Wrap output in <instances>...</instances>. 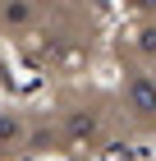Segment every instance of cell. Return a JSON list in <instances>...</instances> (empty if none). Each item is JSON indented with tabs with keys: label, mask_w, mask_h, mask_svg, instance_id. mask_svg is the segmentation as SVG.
<instances>
[{
	"label": "cell",
	"mask_w": 156,
	"mask_h": 161,
	"mask_svg": "<svg viewBox=\"0 0 156 161\" xmlns=\"http://www.w3.org/2000/svg\"><path fill=\"white\" fill-rule=\"evenodd\" d=\"M124 97H129V106L138 115H156V83L147 74H133L129 78V87H124Z\"/></svg>",
	"instance_id": "cell-1"
},
{
	"label": "cell",
	"mask_w": 156,
	"mask_h": 161,
	"mask_svg": "<svg viewBox=\"0 0 156 161\" xmlns=\"http://www.w3.org/2000/svg\"><path fill=\"white\" fill-rule=\"evenodd\" d=\"M28 19H32L28 5H5V23H28Z\"/></svg>",
	"instance_id": "cell-3"
},
{
	"label": "cell",
	"mask_w": 156,
	"mask_h": 161,
	"mask_svg": "<svg viewBox=\"0 0 156 161\" xmlns=\"http://www.w3.org/2000/svg\"><path fill=\"white\" fill-rule=\"evenodd\" d=\"M19 134H23V124L14 120V115H0V143H14Z\"/></svg>",
	"instance_id": "cell-2"
}]
</instances>
